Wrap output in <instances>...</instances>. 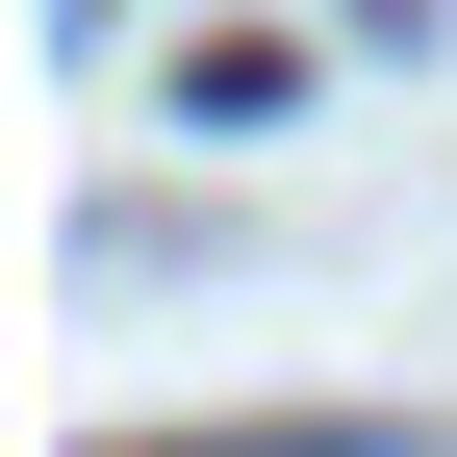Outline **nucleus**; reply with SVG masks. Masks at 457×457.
<instances>
[{
  "mask_svg": "<svg viewBox=\"0 0 457 457\" xmlns=\"http://www.w3.org/2000/svg\"><path fill=\"white\" fill-rule=\"evenodd\" d=\"M204 457H381L356 407H279V432H204Z\"/></svg>",
  "mask_w": 457,
  "mask_h": 457,
  "instance_id": "1",
  "label": "nucleus"
}]
</instances>
